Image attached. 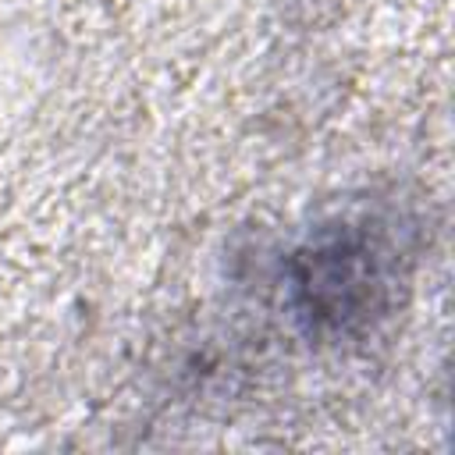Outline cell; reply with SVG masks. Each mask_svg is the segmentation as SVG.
Returning a JSON list of instances; mask_svg holds the SVG:
<instances>
[{
  "instance_id": "cell-1",
  "label": "cell",
  "mask_w": 455,
  "mask_h": 455,
  "mask_svg": "<svg viewBox=\"0 0 455 455\" xmlns=\"http://www.w3.org/2000/svg\"><path fill=\"white\" fill-rule=\"evenodd\" d=\"M398 249L366 220H341L313 235L291 259L299 316L316 334H355L391 306Z\"/></svg>"
}]
</instances>
